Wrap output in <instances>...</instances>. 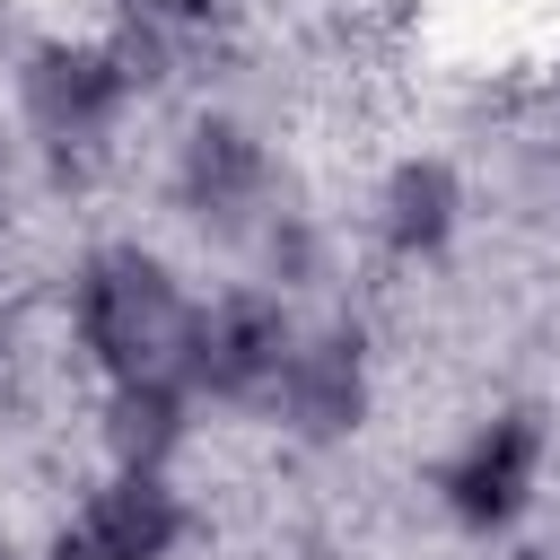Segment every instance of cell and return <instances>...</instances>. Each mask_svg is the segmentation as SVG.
<instances>
[{
    "label": "cell",
    "instance_id": "obj_1",
    "mask_svg": "<svg viewBox=\"0 0 560 560\" xmlns=\"http://www.w3.org/2000/svg\"><path fill=\"white\" fill-rule=\"evenodd\" d=\"M184 332H192V298H184L166 254L131 245V236L79 254V271H70V341L105 385L166 376V368L184 376Z\"/></svg>",
    "mask_w": 560,
    "mask_h": 560
},
{
    "label": "cell",
    "instance_id": "obj_2",
    "mask_svg": "<svg viewBox=\"0 0 560 560\" xmlns=\"http://www.w3.org/2000/svg\"><path fill=\"white\" fill-rule=\"evenodd\" d=\"M140 88H149V70H140V52L122 35H44L18 61V122H26V140L44 158L79 166L122 131Z\"/></svg>",
    "mask_w": 560,
    "mask_h": 560
},
{
    "label": "cell",
    "instance_id": "obj_3",
    "mask_svg": "<svg viewBox=\"0 0 560 560\" xmlns=\"http://www.w3.org/2000/svg\"><path fill=\"white\" fill-rule=\"evenodd\" d=\"M542 464H551V420L534 402H508L490 420H472L455 438V455L438 464V508L455 534H516L525 508L542 499Z\"/></svg>",
    "mask_w": 560,
    "mask_h": 560
},
{
    "label": "cell",
    "instance_id": "obj_4",
    "mask_svg": "<svg viewBox=\"0 0 560 560\" xmlns=\"http://www.w3.org/2000/svg\"><path fill=\"white\" fill-rule=\"evenodd\" d=\"M166 192L184 210V228H201L210 245H254V228L271 219V149L254 122L236 114H192L166 166Z\"/></svg>",
    "mask_w": 560,
    "mask_h": 560
},
{
    "label": "cell",
    "instance_id": "obj_5",
    "mask_svg": "<svg viewBox=\"0 0 560 560\" xmlns=\"http://www.w3.org/2000/svg\"><path fill=\"white\" fill-rule=\"evenodd\" d=\"M298 341V315L280 289H219L210 306H192V332H184V385L201 402H228V411H262L271 402V376Z\"/></svg>",
    "mask_w": 560,
    "mask_h": 560
},
{
    "label": "cell",
    "instance_id": "obj_6",
    "mask_svg": "<svg viewBox=\"0 0 560 560\" xmlns=\"http://www.w3.org/2000/svg\"><path fill=\"white\" fill-rule=\"evenodd\" d=\"M298 446H341L368 429L376 411V359H368V332L359 324H298L280 376H271V402H262Z\"/></svg>",
    "mask_w": 560,
    "mask_h": 560
},
{
    "label": "cell",
    "instance_id": "obj_7",
    "mask_svg": "<svg viewBox=\"0 0 560 560\" xmlns=\"http://www.w3.org/2000/svg\"><path fill=\"white\" fill-rule=\"evenodd\" d=\"M464 210H472L464 201V166L438 158V149H411V158L385 166V184L368 201V228H376L385 262H438V254H455Z\"/></svg>",
    "mask_w": 560,
    "mask_h": 560
},
{
    "label": "cell",
    "instance_id": "obj_8",
    "mask_svg": "<svg viewBox=\"0 0 560 560\" xmlns=\"http://www.w3.org/2000/svg\"><path fill=\"white\" fill-rule=\"evenodd\" d=\"M70 525L88 534L96 560H175L184 534H192V508H184L175 472H131V464H114V472L79 499Z\"/></svg>",
    "mask_w": 560,
    "mask_h": 560
},
{
    "label": "cell",
    "instance_id": "obj_9",
    "mask_svg": "<svg viewBox=\"0 0 560 560\" xmlns=\"http://www.w3.org/2000/svg\"><path fill=\"white\" fill-rule=\"evenodd\" d=\"M192 385L166 368V376H122V385H105V411H96V438H105V455L114 464H131V472H166L175 455H184V438H192Z\"/></svg>",
    "mask_w": 560,
    "mask_h": 560
},
{
    "label": "cell",
    "instance_id": "obj_10",
    "mask_svg": "<svg viewBox=\"0 0 560 560\" xmlns=\"http://www.w3.org/2000/svg\"><path fill=\"white\" fill-rule=\"evenodd\" d=\"M254 254H262L271 289H306V280L324 271V236H315V219H298V210H271V219L254 228Z\"/></svg>",
    "mask_w": 560,
    "mask_h": 560
},
{
    "label": "cell",
    "instance_id": "obj_11",
    "mask_svg": "<svg viewBox=\"0 0 560 560\" xmlns=\"http://www.w3.org/2000/svg\"><path fill=\"white\" fill-rule=\"evenodd\" d=\"M44 560H96V551H88V534H79V525H61V534L44 542Z\"/></svg>",
    "mask_w": 560,
    "mask_h": 560
},
{
    "label": "cell",
    "instance_id": "obj_12",
    "mask_svg": "<svg viewBox=\"0 0 560 560\" xmlns=\"http://www.w3.org/2000/svg\"><path fill=\"white\" fill-rule=\"evenodd\" d=\"M551 158H560V114H551Z\"/></svg>",
    "mask_w": 560,
    "mask_h": 560
},
{
    "label": "cell",
    "instance_id": "obj_13",
    "mask_svg": "<svg viewBox=\"0 0 560 560\" xmlns=\"http://www.w3.org/2000/svg\"><path fill=\"white\" fill-rule=\"evenodd\" d=\"M0 560H18V551H9V542H0Z\"/></svg>",
    "mask_w": 560,
    "mask_h": 560
}]
</instances>
